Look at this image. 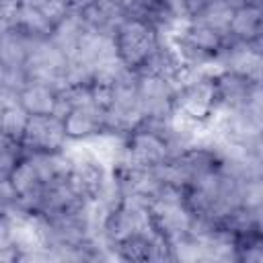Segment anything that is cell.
Listing matches in <instances>:
<instances>
[{
  "label": "cell",
  "mask_w": 263,
  "mask_h": 263,
  "mask_svg": "<svg viewBox=\"0 0 263 263\" xmlns=\"http://www.w3.org/2000/svg\"><path fill=\"white\" fill-rule=\"evenodd\" d=\"M70 2V6L72 8H76V10H82L84 6H88L90 2H95V0H68Z\"/></svg>",
  "instance_id": "obj_23"
},
{
  "label": "cell",
  "mask_w": 263,
  "mask_h": 263,
  "mask_svg": "<svg viewBox=\"0 0 263 263\" xmlns=\"http://www.w3.org/2000/svg\"><path fill=\"white\" fill-rule=\"evenodd\" d=\"M185 62L181 58V53L177 51L175 43L171 39H162L158 41L156 49L150 53V58L144 62V66L138 70L140 74H152V76H160L171 80L173 84L179 80V76L185 70Z\"/></svg>",
  "instance_id": "obj_9"
},
{
  "label": "cell",
  "mask_w": 263,
  "mask_h": 263,
  "mask_svg": "<svg viewBox=\"0 0 263 263\" xmlns=\"http://www.w3.org/2000/svg\"><path fill=\"white\" fill-rule=\"evenodd\" d=\"M232 10L228 4H224L222 0H214L212 4H208L201 12H197L195 16H191L189 21H197L214 31H218L220 35L228 37V29H230V18H232Z\"/></svg>",
  "instance_id": "obj_16"
},
{
  "label": "cell",
  "mask_w": 263,
  "mask_h": 263,
  "mask_svg": "<svg viewBox=\"0 0 263 263\" xmlns=\"http://www.w3.org/2000/svg\"><path fill=\"white\" fill-rule=\"evenodd\" d=\"M148 216H150V226L166 242L173 245L189 236L193 216L185 205L183 189L162 183L160 189L154 193V197L148 201Z\"/></svg>",
  "instance_id": "obj_1"
},
{
  "label": "cell",
  "mask_w": 263,
  "mask_h": 263,
  "mask_svg": "<svg viewBox=\"0 0 263 263\" xmlns=\"http://www.w3.org/2000/svg\"><path fill=\"white\" fill-rule=\"evenodd\" d=\"M224 4H228L230 8H238V6H247V4H261V0H222Z\"/></svg>",
  "instance_id": "obj_21"
},
{
  "label": "cell",
  "mask_w": 263,
  "mask_h": 263,
  "mask_svg": "<svg viewBox=\"0 0 263 263\" xmlns=\"http://www.w3.org/2000/svg\"><path fill=\"white\" fill-rule=\"evenodd\" d=\"M29 45H31V37H27L16 27H12L0 39V64L8 68H23L29 53Z\"/></svg>",
  "instance_id": "obj_15"
},
{
  "label": "cell",
  "mask_w": 263,
  "mask_h": 263,
  "mask_svg": "<svg viewBox=\"0 0 263 263\" xmlns=\"http://www.w3.org/2000/svg\"><path fill=\"white\" fill-rule=\"evenodd\" d=\"M138 97L144 119H166L173 115L175 84L171 80L138 72Z\"/></svg>",
  "instance_id": "obj_7"
},
{
  "label": "cell",
  "mask_w": 263,
  "mask_h": 263,
  "mask_svg": "<svg viewBox=\"0 0 263 263\" xmlns=\"http://www.w3.org/2000/svg\"><path fill=\"white\" fill-rule=\"evenodd\" d=\"M66 66H68V55L62 53L49 37L43 39H31L27 60L23 64V72L27 80L35 82H45L53 88H64V76H66Z\"/></svg>",
  "instance_id": "obj_4"
},
{
  "label": "cell",
  "mask_w": 263,
  "mask_h": 263,
  "mask_svg": "<svg viewBox=\"0 0 263 263\" xmlns=\"http://www.w3.org/2000/svg\"><path fill=\"white\" fill-rule=\"evenodd\" d=\"M12 14H14V12L0 8V39L12 29Z\"/></svg>",
  "instance_id": "obj_19"
},
{
  "label": "cell",
  "mask_w": 263,
  "mask_h": 263,
  "mask_svg": "<svg viewBox=\"0 0 263 263\" xmlns=\"http://www.w3.org/2000/svg\"><path fill=\"white\" fill-rule=\"evenodd\" d=\"M18 2H21V0H0V8L14 12V10H16V6H18Z\"/></svg>",
  "instance_id": "obj_22"
},
{
  "label": "cell",
  "mask_w": 263,
  "mask_h": 263,
  "mask_svg": "<svg viewBox=\"0 0 263 263\" xmlns=\"http://www.w3.org/2000/svg\"><path fill=\"white\" fill-rule=\"evenodd\" d=\"M171 156L173 154H171L164 138L150 123H146L142 119V123L125 136V148H123L121 162L132 164V166L156 168V166L164 164Z\"/></svg>",
  "instance_id": "obj_5"
},
{
  "label": "cell",
  "mask_w": 263,
  "mask_h": 263,
  "mask_svg": "<svg viewBox=\"0 0 263 263\" xmlns=\"http://www.w3.org/2000/svg\"><path fill=\"white\" fill-rule=\"evenodd\" d=\"M105 2H109V4H113V6H117L119 10H123L125 14L132 10V6H134V2L136 0H105Z\"/></svg>",
  "instance_id": "obj_20"
},
{
  "label": "cell",
  "mask_w": 263,
  "mask_h": 263,
  "mask_svg": "<svg viewBox=\"0 0 263 263\" xmlns=\"http://www.w3.org/2000/svg\"><path fill=\"white\" fill-rule=\"evenodd\" d=\"M80 14H82V18L90 31L101 33V35H109V37H113V33L121 25V21L127 16L123 10H119L117 6H113L105 0L90 2L88 6H84L80 10Z\"/></svg>",
  "instance_id": "obj_14"
},
{
  "label": "cell",
  "mask_w": 263,
  "mask_h": 263,
  "mask_svg": "<svg viewBox=\"0 0 263 263\" xmlns=\"http://www.w3.org/2000/svg\"><path fill=\"white\" fill-rule=\"evenodd\" d=\"M64 121L53 115H29L25 134L21 138L23 152H62L68 144Z\"/></svg>",
  "instance_id": "obj_6"
},
{
  "label": "cell",
  "mask_w": 263,
  "mask_h": 263,
  "mask_svg": "<svg viewBox=\"0 0 263 263\" xmlns=\"http://www.w3.org/2000/svg\"><path fill=\"white\" fill-rule=\"evenodd\" d=\"M214 0H185V14L191 18V16H195L197 12H201L208 4H212Z\"/></svg>",
  "instance_id": "obj_18"
},
{
  "label": "cell",
  "mask_w": 263,
  "mask_h": 263,
  "mask_svg": "<svg viewBox=\"0 0 263 263\" xmlns=\"http://www.w3.org/2000/svg\"><path fill=\"white\" fill-rule=\"evenodd\" d=\"M55 97H58V88H53V86H49L45 82H35V80H27L21 86V90L16 92L18 105L29 115H47V113H53Z\"/></svg>",
  "instance_id": "obj_13"
},
{
  "label": "cell",
  "mask_w": 263,
  "mask_h": 263,
  "mask_svg": "<svg viewBox=\"0 0 263 263\" xmlns=\"http://www.w3.org/2000/svg\"><path fill=\"white\" fill-rule=\"evenodd\" d=\"M144 119L138 97V72L127 70L113 82L111 101L103 115V129L119 136H127Z\"/></svg>",
  "instance_id": "obj_2"
},
{
  "label": "cell",
  "mask_w": 263,
  "mask_h": 263,
  "mask_svg": "<svg viewBox=\"0 0 263 263\" xmlns=\"http://www.w3.org/2000/svg\"><path fill=\"white\" fill-rule=\"evenodd\" d=\"M27 121H29V113L18 105V101H12V103L4 105V109L0 113V132L8 138L21 142Z\"/></svg>",
  "instance_id": "obj_17"
},
{
  "label": "cell",
  "mask_w": 263,
  "mask_h": 263,
  "mask_svg": "<svg viewBox=\"0 0 263 263\" xmlns=\"http://www.w3.org/2000/svg\"><path fill=\"white\" fill-rule=\"evenodd\" d=\"M158 41H160L158 31L150 23L136 16H125L117 27V31L113 33L117 58L132 72H138L144 66V62L156 49Z\"/></svg>",
  "instance_id": "obj_3"
},
{
  "label": "cell",
  "mask_w": 263,
  "mask_h": 263,
  "mask_svg": "<svg viewBox=\"0 0 263 263\" xmlns=\"http://www.w3.org/2000/svg\"><path fill=\"white\" fill-rule=\"evenodd\" d=\"M261 33H263L261 4H247L232 10L228 39L242 43H261Z\"/></svg>",
  "instance_id": "obj_11"
},
{
  "label": "cell",
  "mask_w": 263,
  "mask_h": 263,
  "mask_svg": "<svg viewBox=\"0 0 263 263\" xmlns=\"http://www.w3.org/2000/svg\"><path fill=\"white\" fill-rule=\"evenodd\" d=\"M103 115H105V111L95 101L86 103V105H80V107H74L62 119L68 140L84 142V140L92 138L95 134L103 132Z\"/></svg>",
  "instance_id": "obj_10"
},
{
  "label": "cell",
  "mask_w": 263,
  "mask_h": 263,
  "mask_svg": "<svg viewBox=\"0 0 263 263\" xmlns=\"http://www.w3.org/2000/svg\"><path fill=\"white\" fill-rule=\"evenodd\" d=\"M216 86V109H242L251 97L261 90V80H251L230 70L214 72Z\"/></svg>",
  "instance_id": "obj_8"
},
{
  "label": "cell",
  "mask_w": 263,
  "mask_h": 263,
  "mask_svg": "<svg viewBox=\"0 0 263 263\" xmlns=\"http://www.w3.org/2000/svg\"><path fill=\"white\" fill-rule=\"evenodd\" d=\"M86 29H88V27H86V23H84L80 10L70 8L68 14H66L64 18H60V21L51 27L49 39H51V43H53L62 53H66V55L70 58V55L74 53V49H76V45H78V41H80V37L84 35Z\"/></svg>",
  "instance_id": "obj_12"
}]
</instances>
